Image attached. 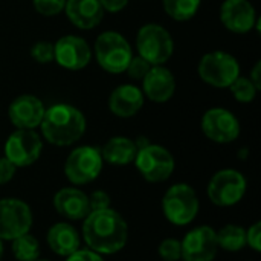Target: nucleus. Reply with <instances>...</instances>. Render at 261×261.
Returning <instances> with one entry per match:
<instances>
[{
	"mask_svg": "<svg viewBox=\"0 0 261 261\" xmlns=\"http://www.w3.org/2000/svg\"><path fill=\"white\" fill-rule=\"evenodd\" d=\"M200 203L194 188L188 184H176L162 197V211L167 220L176 226L190 225L199 214Z\"/></svg>",
	"mask_w": 261,
	"mask_h": 261,
	"instance_id": "6",
	"label": "nucleus"
},
{
	"mask_svg": "<svg viewBox=\"0 0 261 261\" xmlns=\"http://www.w3.org/2000/svg\"><path fill=\"white\" fill-rule=\"evenodd\" d=\"M46 242L54 254L60 257H69L80 249L81 236L70 223L60 222L49 228L46 234Z\"/></svg>",
	"mask_w": 261,
	"mask_h": 261,
	"instance_id": "21",
	"label": "nucleus"
},
{
	"mask_svg": "<svg viewBox=\"0 0 261 261\" xmlns=\"http://www.w3.org/2000/svg\"><path fill=\"white\" fill-rule=\"evenodd\" d=\"M34 216L26 202L15 197L0 199V240L12 242L28 234L32 228Z\"/></svg>",
	"mask_w": 261,
	"mask_h": 261,
	"instance_id": "10",
	"label": "nucleus"
},
{
	"mask_svg": "<svg viewBox=\"0 0 261 261\" xmlns=\"http://www.w3.org/2000/svg\"><path fill=\"white\" fill-rule=\"evenodd\" d=\"M102 167L101 150L93 145H81L69 153L64 162V174L70 184L81 187L96 180Z\"/></svg>",
	"mask_w": 261,
	"mask_h": 261,
	"instance_id": "7",
	"label": "nucleus"
},
{
	"mask_svg": "<svg viewBox=\"0 0 261 261\" xmlns=\"http://www.w3.org/2000/svg\"><path fill=\"white\" fill-rule=\"evenodd\" d=\"M89 202H90V211L110 208V196L106 191H102V190L93 191L90 194V197H89Z\"/></svg>",
	"mask_w": 261,
	"mask_h": 261,
	"instance_id": "32",
	"label": "nucleus"
},
{
	"mask_svg": "<svg viewBox=\"0 0 261 261\" xmlns=\"http://www.w3.org/2000/svg\"><path fill=\"white\" fill-rule=\"evenodd\" d=\"M142 93L151 102H168L176 92V78L173 72L162 66H151L147 75L142 78Z\"/></svg>",
	"mask_w": 261,
	"mask_h": 261,
	"instance_id": "17",
	"label": "nucleus"
},
{
	"mask_svg": "<svg viewBox=\"0 0 261 261\" xmlns=\"http://www.w3.org/2000/svg\"><path fill=\"white\" fill-rule=\"evenodd\" d=\"M90 44L78 35L60 37L54 44V61L66 70H83L92 61Z\"/></svg>",
	"mask_w": 261,
	"mask_h": 261,
	"instance_id": "13",
	"label": "nucleus"
},
{
	"mask_svg": "<svg viewBox=\"0 0 261 261\" xmlns=\"http://www.w3.org/2000/svg\"><path fill=\"white\" fill-rule=\"evenodd\" d=\"M184 261H214L219 254L216 229L208 225L191 229L180 242Z\"/></svg>",
	"mask_w": 261,
	"mask_h": 261,
	"instance_id": "15",
	"label": "nucleus"
},
{
	"mask_svg": "<svg viewBox=\"0 0 261 261\" xmlns=\"http://www.w3.org/2000/svg\"><path fill=\"white\" fill-rule=\"evenodd\" d=\"M200 3L202 0H162V8L170 18L188 21L199 12Z\"/></svg>",
	"mask_w": 261,
	"mask_h": 261,
	"instance_id": "24",
	"label": "nucleus"
},
{
	"mask_svg": "<svg viewBox=\"0 0 261 261\" xmlns=\"http://www.w3.org/2000/svg\"><path fill=\"white\" fill-rule=\"evenodd\" d=\"M133 164L141 176L150 184L168 180L176 168V161L170 150L151 142L138 150Z\"/></svg>",
	"mask_w": 261,
	"mask_h": 261,
	"instance_id": "8",
	"label": "nucleus"
},
{
	"mask_svg": "<svg viewBox=\"0 0 261 261\" xmlns=\"http://www.w3.org/2000/svg\"><path fill=\"white\" fill-rule=\"evenodd\" d=\"M11 251L17 261H35L40 258V243L32 234H23L11 242Z\"/></svg>",
	"mask_w": 261,
	"mask_h": 261,
	"instance_id": "25",
	"label": "nucleus"
},
{
	"mask_svg": "<svg viewBox=\"0 0 261 261\" xmlns=\"http://www.w3.org/2000/svg\"><path fill=\"white\" fill-rule=\"evenodd\" d=\"M246 188V179L240 171L234 168H225L211 177L206 187V194L213 205L229 208L237 205L245 197Z\"/></svg>",
	"mask_w": 261,
	"mask_h": 261,
	"instance_id": "9",
	"label": "nucleus"
},
{
	"mask_svg": "<svg viewBox=\"0 0 261 261\" xmlns=\"http://www.w3.org/2000/svg\"><path fill=\"white\" fill-rule=\"evenodd\" d=\"M81 237L87 248L99 255H113L128 242V225L113 208L90 211L83 220Z\"/></svg>",
	"mask_w": 261,
	"mask_h": 261,
	"instance_id": "1",
	"label": "nucleus"
},
{
	"mask_svg": "<svg viewBox=\"0 0 261 261\" xmlns=\"http://www.w3.org/2000/svg\"><path fill=\"white\" fill-rule=\"evenodd\" d=\"M219 17L223 28L234 34H248L254 28L258 29L261 23L249 0H225L220 5Z\"/></svg>",
	"mask_w": 261,
	"mask_h": 261,
	"instance_id": "14",
	"label": "nucleus"
},
{
	"mask_svg": "<svg viewBox=\"0 0 261 261\" xmlns=\"http://www.w3.org/2000/svg\"><path fill=\"white\" fill-rule=\"evenodd\" d=\"M66 261H104L102 255L90 251V249H78L72 255L66 257Z\"/></svg>",
	"mask_w": 261,
	"mask_h": 261,
	"instance_id": "34",
	"label": "nucleus"
},
{
	"mask_svg": "<svg viewBox=\"0 0 261 261\" xmlns=\"http://www.w3.org/2000/svg\"><path fill=\"white\" fill-rule=\"evenodd\" d=\"M246 246H249L252 251H261V223L255 222L249 229H246Z\"/></svg>",
	"mask_w": 261,
	"mask_h": 261,
	"instance_id": "31",
	"label": "nucleus"
},
{
	"mask_svg": "<svg viewBox=\"0 0 261 261\" xmlns=\"http://www.w3.org/2000/svg\"><path fill=\"white\" fill-rule=\"evenodd\" d=\"M150 67H151V64L148 61H145L142 57L133 55L132 60H130V63H128V66H127V69H125V72H127V75L130 78L142 81V78L147 75V72L150 70Z\"/></svg>",
	"mask_w": 261,
	"mask_h": 261,
	"instance_id": "30",
	"label": "nucleus"
},
{
	"mask_svg": "<svg viewBox=\"0 0 261 261\" xmlns=\"http://www.w3.org/2000/svg\"><path fill=\"white\" fill-rule=\"evenodd\" d=\"M46 107L43 101L31 93L18 95L8 107V116L15 128L35 130L40 127Z\"/></svg>",
	"mask_w": 261,
	"mask_h": 261,
	"instance_id": "16",
	"label": "nucleus"
},
{
	"mask_svg": "<svg viewBox=\"0 0 261 261\" xmlns=\"http://www.w3.org/2000/svg\"><path fill=\"white\" fill-rule=\"evenodd\" d=\"M101 150V156L102 161L110 164V165H116V167H124L128 164H133L136 153H138V147L135 144L133 139L125 138V136H113L110 138Z\"/></svg>",
	"mask_w": 261,
	"mask_h": 261,
	"instance_id": "22",
	"label": "nucleus"
},
{
	"mask_svg": "<svg viewBox=\"0 0 261 261\" xmlns=\"http://www.w3.org/2000/svg\"><path fill=\"white\" fill-rule=\"evenodd\" d=\"M92 54L102 70L118 75L125 72L133 57V49L121 32L104 31L96 37Z\"/></svg>",
	"mask_w": 261,
	"mask_h": 261,
	"instance_id": "3",
	"label": "nucleus"
},
{
	"mask_svg": "<svg viewBox=\"0 0 261 261\" xmlns=\"http://www.w3.org/2000/svg\"><path fill=\"white\" fill-rule=\"evenodd\" d=\"M34 9L43 17H55L64 11L66 0H32Z\"/></svg>",
	"mask_w": 261,
	"mask_h": 261,
	"instance_id": "28",
	"label": "nucleus"
},
{
	"mask_svg": "<svg viewBox=\"0 0 261 261\" xmlns=\"http://www.w3.org/2000/svg\"><path fill=\"white\" fill-rule=\"evenodd\" d=\"M63 12H66L69 21L81 31L96 28L106 14L98 0H66Z\"/></svg>",
	"mask_w": 261,
	"mask_h": 261,
	"instance_id": "20",
	"label": "nucleus"
},
{
	"mask_svg": "<svg viewBox=\"0 0 261 261\" xmlns=\"http://www.w3.org/2000/svg\"><path fill=\"white\" fill-rule=\"evenodd\" d=\"M158 254L164 261L182 260V246L180 240L176 239H165L159 243Z\"/></svg>",
	"mask_w": 261,
	"mask_h": 261,
	"instance_id": "27",
	"label": "nucleus"
},
{
	"mask_svg": "<svg viewBox=\"0 0 261 261\" xmlns=\"http://www.w3.org/2000/svg\"><path fill=\"white\" fill-rule=\"evenodd\" d=\"M43 151L41 136L35 130L17 128L5 142V158L17 168L31 167L35 164Z\"/></svg>",
	"mask_w": 261,
	"mask_h": 261,
	"instance_id": "11",
	"label": "nucleus"
},
{
	"mask_svg": "<svg viewBox=\"0 0 261 261\" xmlns=\"http://www.w3.org/2000/svg\"><path fill=\"white\" fill-rule=\"evenodd\" d=\"M200 128L203 135L217 144H231L240 136V121L239 118L225 107L208 109L200 121Z\"/></svg>",
	"mask_w": 261,
	"mask_h": 261,
	"instance_id": "12",
	"label": "nucleus"
},
{
	"mask_svg": "<svg viewBox=\"0 0 261 261\" xmlns=\"http://www.w3.org/2000/svg\"><path fill=\"white\" fill-rule=\"evenodd\" d=\"M31 57L40 64H49L54 61V43L50 41H37L31 47Z\"/></svg>",
	"mask_w": 261,
	"mask_h": 261,
	"instance_id": "29",
	"label": "nucleus"
},
{
	"mask_svg": "<svg viewBox=\"0 0 261 261\" xmlns=\"http://www.w3.org/2000/svg\"><path fill=\"white\" fill-rule=\"evenodd\" d=\"M138 55L151 66L165 64L174 52V40L167 28L158 23H147L136 34Z\"/></svg>",
	"mask_w": 261,
	"mask_h": 261,
	"instance_id": "4",
	"label": "nucleus"
},
{
	"mask_svg": "<svg viewBox=\"0 0 261 261\" xmlns=\"http://www.w3.org/2000/svg\"><path fill=\"white\" fill-rule=\"evenodd\" d=\"M15 171H17V167L9 159H6L5 156L0 158V185L9 184L12 177L15 176Z\"/></svg>",
	"mask_w": 261,
	"mask_h": 261,
	"instance_id": "33",
	"label": "nucleus"
},
{
	"mask_svg": "<svg viewBox=\"0 0 261 261\" xmlns=\"http://www.w3.org/2000/svg\"><path fill=\"white\" fill-rule=\"evenodd\" d=\"M234 96V99L237 102H242V104H249L255 99L257 93L260 92L254 83L248 78V76H239L229 87H228Z\"/></svg>",
	"mask_w": 261,
	"mask_h": 261,
	"instance_id": "26",
	"label": "nucleus"
},
{
	"mask_svg": "<svg viewBox=\"0 0 261 261\" xmlns=\"http://www.w3.org/2000/svg\"><path fill=\"white\" fill-rule=\"evenodd\" d=\"M199 78L216 89H228L240 76L239 60L225 50H213L205 54L197 64Z\"/></svg>",
	"mask_w": 261,
	"mask_h": 261,
	"instance_id": "5",
	"label": "nucleus"
},
{
	"mask_svg": "<svg viewBox=\"0 0 261 261\" xmlns=\"http://www.w3.org/2000/svg\"><path fill=\"white\" fill-rule=\"evenodd\" d=\"M41 136L55 147H69L78 142L87 128L84 113L66 102H58L46 109L40 124Z\"/></svg>",
	"mask_w": 261,
	"mask_h": 261,
	"instance_id": "2",
	"label": "nucleus"
},
{
	"mask_svg": "<svg viewBox=\"0 0 261 261\" xmlns=\"http://www.w3.org/2000/svg\"><path fill=\"white\" fill-rule=\"evenodd\" d=\"M145 96L135 84H121L109 96V110L118 118H132L144 107Z\"/></svg>",
	"mask_w": 261,
	"mask_h": 261,
	"instance_id": "19",
	"label": "nucleus"
},
{
	"mask_svg": "<svg viewBox=\"0 0 261 261\" xmlns=\"http://www.w3.org/2000/svg\"><path fill=\"white\" fill-rule=\"evenodd\" d=\"M3 258V242L0 240V261Z\"/></svg>",
	"mask_w": 261,
	"mask_h": 261,
	"instance_id": "37",
	"label": "nucleus"
},
{
	"mask_svg": "<svg viewBox=\"0 0 261 261\" xmlns=\"http://www.w3.org/2000/svg\"><path fill=\"white\" fill-rule=\"evenodd\" d=\"M219 249L226 252H240L246 246V229L239 225H226L216 231Z\"/></svg>",
	"mask_w": 261,
	"mask_h": 261,
	"instance_id": "23",
	"label": "nucleus"
},
{
	"mask_svg": "<svg viewBox=\"0 0 261 261\" xmlns=\"http://www.w3.org/2000/svg\"><path fill=\"white\" fill-rule=\"evenodd\" d=\"M35 261H49V260H41V258H38V260H35Z\"/></svg>",
	"mask_w": 261,
	"mask_h": 261,
	"instance_id": "38",
	"label": "nucleus"
},
{
	"mask_svg": "<svg viewBox=\"0 0 261 261\" xmlns=\"http://www.w3.org/2000/svg\"><path fill=\"white\" fill-rule=\"evenodd\" d=\"M102 6V9L106 12H112V14H116V12H121L130 0H98Z\"/></svg>",
	"mask_w": 261,
	"mask_h": 261,
	"instance_id": "35",
	"label": "nucleus"
},
{
	"mask_svg": "<svg viewBox=\"0 0 261 261\" xmlns=\"http://www.w3.org/2000/svg\"><path fill=\"white\" fill-rule=\"evenodd\" d=\"M252 83H254V86L261 90V61H257L255 64H254V67H252V70H251V75L248 76Z\"/></svg>",
	"mask_w": 261,
	"mask_h": 261,
	"instance_id": "36",
	"label": "nucleus"
},
{
	"mask_svg": "<svg viewBox=\"0 0 261 261\" xmlns=\"http://www.w3.org/2000/svg\"><path fill=\"white\" fill-rule=\"evenodd\" d=\"M54 208L61 217L67 220H84L90 213L89 196L78 187L61 188L54 196Z\"/></svg>",
	"mask_w": 261,
	"mask_h": 261,
	"instance_id": "18",
	"label": "nucleus"
}]
</instances>
